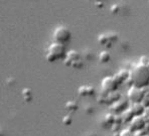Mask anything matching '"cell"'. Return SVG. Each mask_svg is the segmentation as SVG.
I'll return each instance as SVG.
<instances>
[{
	"label": "cell",
	"instance_id": "1",
	"mask_svg": "<svg viewBox=\"0 0 149 136\" xmlns=\"http://www.w3.org/2000/svg\"><path fill=\"white\" fill-rule=\"evenodd\" d=\"M129 79H130L132 86L139 88H145L149 86V68L141 63L135 66L130 72Z\"/></svg>",
	"mask_w": 149,
	"mask_h": 136
},
{
	"label": "cell",
	"instance_id": "2",
	"mask_svg": "<svg viewBox=\"0 0 149 136\" xmlns=\"http://www.w3.org/2000/svg\"><path fill=\"white\" fill-rule=\"evenodd\" d=\"M67 54H68V52H67V49H65V45L54 41L47 50L45 59H47V62L54 63L61 60H65Z\"/></svg>",
	"mask_w": 149,
	"mask_h": 136
},
{
	"label": "cell",
	"instance_id": "3",
	"mask_svg": "<svg viewBox=\"0 0 149 136\" xmlns=\"http://www.w3.org/2000/svg\"><path fill=\"white\" fill-rule=\"evenodd\" d=\"M72 38V32L67 26L60 25L54 29V34H52V39L56 43H60L63 45L68 43Z\"/></svg>",
	"mask_w": 149,
	"mask_h": 136
},
{
	"label": "cell",
	"instance_id": "4",
	"mask_svg": "<svg viewBox=\"0 0 149 136\" xmlns=\"http://www.w3.org/2000/svg\"><path fill=\"white\" fill-rule=\"evenodd\" d=\"M63 63L67 67H73L74 69H81V68H83V61L82 58H81L80 52L74 50H69L65 60H63Z\"/></svg>",
	"mask_w": 149,
	"mask_h": 136
},
{
	"label": "cell",
	"instance_id": "5",
	"mask_svg": "<svg viewBox=\"0 0 149 136\" xmlns=\"http://www.w3.org/2000/svg\"><path fill=\"white\" fill-rule=\"evenodd\" d=\"M118 40V34L116 32H106V33L100 34L98 37V43L102 47H105L107 49H110L113 47V45Z\"/></svg>",
	"mask_w": 149,
	"mask_h": 136
},
{
	"label": "cell",
	"instance_id": "6",
	"mask_svg": "<svg viewBox=\"0 0 149 136\" xmlns=\"http://www.w3.org/2000/svg\"><path fill=\"white\" fill-rule=\"evenodd\" d=\"M127 96L132 103H141L145 97L143 88H139L136 86H131L129 88L128 92H127Z\"/></svg>",
	"mask_w": 149,
	"mask_h": 136
},
{
	"label": "cell",
	"instance_id": "7",
	"mask_svg": "<svg viewBox=\"0 0 149 136\" xmlns=\"http://www.w3.org/2000/svg\"><path fill=\"white\" fill-rule=\"evenodd\" d=\"M101 86H102L103 91L110 93V92H115L116 90H117L118 86H119V84H118V82L115 79V77L107 76L102 80Z\"/></svg>",
	"mask_w": 149,
	"mask_h": 136
},
{
	"label": "cell",
	"instance_id": "8",
	"mask_svg": "<svg viewBox=\"0 0 149 136\" xmlns=\"http://www.w3.org/2000/svg\"><path fill=\"white\" fill-rule=\"evenodd\" d=\"M145 120L141 116H134L131 120V129L132 130H141L145 127Z\"/></svg>",
	"mask_w": 149,
	"mask_h": 136
},
{
	"label": "cell",
	"instance_id": "9",
	"mask_svg": "<svg viewBox=\"0 0 149 136\" xmlns=\"http://www.w3.org/2000/svg\"><path fill=\"white\" fill-rule=\"evenodd\" d=\"M79 95L83 96V97H87V96H93L95 94V89L93 86L90 85H84V86L80 87L78 90Z\"/></svg>",
	"mask_w": 149,
	"mask_h": 136
},
{
	"label": "cell",
	"instance_id": "10",
	"mask_svg": "<svg viewBox=\"0 0 149 136\" xmlns=\"http://www.w3.org/2000/svg\"><path fill=\"white\" fill-rule=\"evenodd\" d=\"M114 77H115V79L117 80L118 84L120 85L130 78V72H128L127 70H121V71L118 72Z\"/></svg>",
	"mask_w": 149,
	"mask_h": 136
},
{
	"label": "cell",
	"instance_id": "11",
	"mask_svg": "<svg viewBox=\"0 0 149 136\" xmlns=\"http://www.w3.org/2000/svg\"><path fill=\"white\" fill-rule=\"evenodd\" d=\"M111 60V54L108 50H102L99 54V61L102 63H107Z\"/></svg>",
	"mask_w": 149,
	"mask_h": 136
},
{
	"label": "cell",
	"instance_id": "12",
	"mask_svg": "<svg viewBox=\"0 0 149 136\" xmlns=\"http://www.w3.org/2000/svg\"><path fill=\"white\" fill-rule=\"evenodd\" d=\"M135 116H141V114L144 112V107L141 103H134V106L131 108Z\"/></svg>",
	"mask_w": 149,
	"mask_h": 136
},
{
	"label": "cell",
	"instance_id": "13",
	"mask_svg": "<svg viewBox=\"0 0 149 136\" xmlns=\"http://www.w3.org/2000/svg\"><path fill=\"white\" fill-rule=\"evenodd\" d=\"M65 108L70 112H76L77 109H78V103H77L76 101H69V102L65 104Z\"/></svg>",
	"mask_w": 149,
	"mask_h": 136
},
{
	"label": "cell",
	"instance_id": "14",
	"mask_svg": "<svg viewBox=\"0 0 149 136\" xmlns=\"http://www.w3.org/2000/svg\"><path fill=\"white\" fill-rule=\"evenodd\" d=\"M22 96L24 98V100L26 102H29L32 99V94H31V90L30 89H23L22 90Z\"/></svg>",
	"mask_w": 149,
	"mask_h": 136
},
{
	"label": "cell",
	"instance_id": "15",
	"mask_svg": "<svg viewBox=\"0 0 149 136\" xmlns=\"http://www.w3.org/2000/svg\"><path fill=\"white\" fill-rule=\"evenodd\" d=\"M119 136H135L134 133H133V130L132 129H123V130L120 131L119 133Z\"/></svg>",
	"mask_w": 149,
	"mask_h": 136
},
{
	"label": "cell",
	"instance_id": "16",
	"mask_svg": "<svg viewBox=\"0 0 149 136\" xmlns=\"http://www.w3.org/2000/svg\"><path fill=\"white\" fill-rule=\"evenodd\" d=\"M63 122L65 123V125H71V123L73 122V119H72L71 115H65V116H63Z\"/></svg>",
	"mask_w": 149,
	"mask_h": 136
},
{
	"label": "cell",
	"instance_id": "17",
	"mask_svg": "<svg viewBox=\"0 0 149 136\" xmlns=\"http://www.w3.org/2000/svg\"><path fill=\"white\" fill-rule=\"evenodd\" d=\"M148 63H149V58H148V56H141V58H140V63H141V65L147 66Z\"/></svg>",
	"mask_w": 149,
	"mask_h": 136
},
{
	"label": "cell",
	"instance_id": "18",
	"mask_svg": "<svg viewBox=\"0 0 149 136\" xmlns=\"http://www.w3.org/2000/svg\"><path fill=\"white\" fill-rule=\"evenodd\" d=\"M147 67H148V68H149V63H148V65H147Z\"/></svg>",
	"mask_w": 149,
	"mask_h": 136
},
{
	"label": "cell",
	"instance_id": "19",
	"mask_svg": "<svg viewBox=\"0 0 149 136\" xmlns=\"http://www.w3.org/2000/svg\"><path fill=\"white\" fill-rule=\"evenodd\" d=\"M144 136H146V135H144Z\"/></svg>",
	"mask_w": 149,
	"mask_h": 136
}]
</instances>
